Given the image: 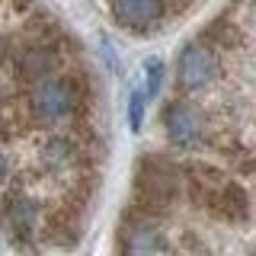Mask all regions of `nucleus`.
<instances>
[{
  "instance_id": "obj_9",
  "label": "nucleus",
  "mask_w": 256,
  "mask_h": 256,
  "mask_svg": "<svg viewBox=\"0 0 256 256\" xmlns=\"http://www.w3.org/2000/svg\"><path fill=\"white\" fill-rule=\"evenodd\" d=\"M4 224L10 228V234L16 240H32L42 224V205L32 196H22V192H13L4 202Z\"/></svg>"
},
{
  "instance_id": "obj_14",
  "label": "nucleus",
  "mask_w": 256,
  "mask_h": 256,
  "mask_svg": "<svg viewBox=\"0 0 256 256\" xmlns=\"http://www.w3.org/2000/svg\"><path fill=\"white\" fill-rule=\"evenodd\" d=\"M10 58H13V52H10V42H6V38L0 36V68H4V64L10 61Z\"/></svg>"
},
{
  "instance_id": "obj_3",
  "label": "nucleus",
  "mask_w": 256,
  "mask_h": 256,
  "mask_svg": "<svg viewBox=\"0 0 256 256\" xmlns=\"http://www.w3.org/2000/svg\"><path fill=\"white\" fill-rule=\"evenodd\" d=\"M180 182H182L180 166H173L164 157H144L138 166V176H134V202H138L134 212L157 218L160 212H166L176 202Z\"/></svg>"
},
{
  "instance_id": "obj_11",
  "label": "nucleus",
  "mask_w": 256,
  "mask_h": 256,
  "mask_svg": "<svg viewBox=\"0 0 256 256\" xmlns=\"http://www.w3.org/2000/svg\"><path fill=\"white\" fill-rule=\"evenodd\" d=\"M128 125H132V132H141L144 125V90H134L128 100Z\"/></svg>"
},
{
  "instance_id": "obj_4",
  "label": "nucleus",
  "mask_w": 256,
  "mask_h": 256,
  "mask_svg": "<svg viewBox=\"0 0 256 256\" xmlns=\"http://www.w3.org/2000/svg\"><path fill=\"white\" fill-rule=\"evenodd\" d=\"M221 74V58L218 48L205 38L182 45L180 58H176V86L182 93H198L205 86H212Z\"/></svg>"
},
{
  "instance_id": "obj_2",
  "label": "nucleus",
  "mask_w": 256,
  "mask_h": 256,
  "mask_svg": "<svg viewBox=\"0 0 256 256\" xmlns=\"http://www.w3.org/2000/svg\"><path fill=\"white\" fill-rule=\"evenodd\" d=\"M84 109V86L77 77L52 74L26 90V112L36 125H64Z\"/></svg>"
},
{
  "instance_id": "obj_6",
  "label": "nucleus",
  "mask_w": 256,
  "mask_h": 256,
  "mask_svg": "<svg viewBox=\"0 0 256 256\" xmlns=\"http://www.w3.org/2000/svg\"><path fill=\"white\" fill-rule=\"evenodd\" d=\"M118 246L122 256H166V237L160 230L157 218L150 214H128L122 224V234H118Z\"/></svg>"
},
{
  "instance_id": "obj_5",
  "label": "nucleus",
  "mask_w": 256,
  "mask_h": 256,
  "mask_svg": "<svg viewBox=\"0 0 256 256\" xmlns=\"http://www.w3.org/2000/svg\"><path fill=\"white\" fill-rule=\"evenodd\" d=\"M164 134H166V141H170L173 148L189 150V148H198V144H205L208 128H205L202 112L192 106V102H186V100H173L170 106L164 109Z\"/></svg>"
},
{
  "instance_id": "obj_1",
  "label": "nucleus",
  "mask_w": 256,
  "mask_h": 256,
  "mask_svg": "<svg viewBox=\"0 0 256 256\" xmlns=\"http://www.w3.org/2000/svg\"><path fill=\"white\" fill-rule=\"evenodd\" d=\"M182 182L192 202L202 205L208 214L230 224H240L250 218V196L237 180H230L224 170L208 164H186L182 166Z\"/></svg>"
},
{
  "instance_id": "obj_12",
  "label": "nucleus",
  "mask_w": 256,
  "mask_h": 256,
  "mask_svg": "<svg viewBox=\"0 0 256 256\" xmlns=\"http://www.w3.org/2000/svg\"><path fill=\"white\" fill-rule=\"evenodd\" d=\"M144 70H148V93L150 96L160 93V84H164V61H160V58H150L148 64H144Z\"/></svg>"
},
{
  "instance_id": "obj_10",
  "label": "nucleus",
  "mask_w": 256,
  "mask_h": 256,
  "mask_svg": "<svg viewBox=\"0 0 256 256\" xmlns=\"http://www.w3.org/2000/svg\"><path fill=\"white\" fill-rule=\"evenodd\" d=\"M80 157H84V150H80V144L74 138H68V134H54V138H48L42 144V150H38V160H42L45 170L52 173H68L74 170L80 164Z\"/></svg>"
},
{
  "instance_id": "obj_13",
  "label": "nucleus",
  "mask_w": 256,
  "mask_h": 256,
  "mask_svg": "<svg viewBox=\"0 0 256 256\" xmlns=\"http://www.w3.org/2000/svg\"><path fill=\"white\" fill-rule=\"evenodd\" d=\"M6 180H10V160H6V154L0 150V186H4Z\"/></svg>"
},
{
  "instance_id": "obj_8",
  "label": "nucleus",
  "mask_w": 256,
  "mask_h": 256,
  "mask_svg": "<svg viewBox=\"0 0 256 256\" xmlns=\"http://www.w3.org/2000/svg\"><path fill=\"white\" fill-rule=\"evenodd\" d=\"M109 13L125 32H150L166 20L170 0H109Z\"/></svg>"
},
{
  "instance_id": "obj_7",
  "label": "nucleus",
  "mask_w": 256,
  "mask_h": 256,
  "mask_svg": "<svg viewBox=\"0 0 256 256\" xmlns=\"http://www.w3.org/2000/svg\"><path fill=\"white\" fill-rule=\"evenodd\" d=\"M10 61H13V70L22 84H38V80L58 74L54 68H58L61 54H58V45H54L52 38H32V42L22 45Z\"/></svg>"
}]
</instances>
